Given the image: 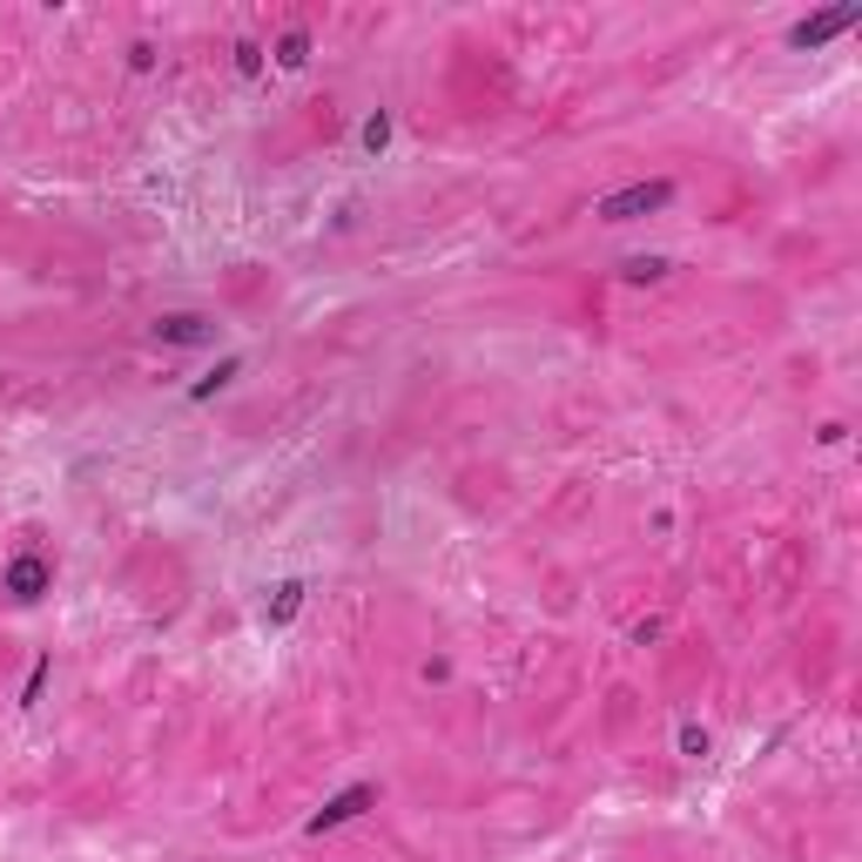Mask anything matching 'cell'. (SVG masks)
Wrapping results in <instances>:
<instances>
[{
    "label": "cell",
    "instance_id": "6da1fadb",
    "mask_svg": "<svg viewBox=\"0 0 862 862\" xmlns=\"http://www.w3.org/2000/svg\"><path fill=\"white\" fill-rule=\"evenodd\" d=\"M674 203V183L660 176V183H627V189H614V196H599V223H634V216H654V209H667Z\"/></svg>",
    "mask_w": 862,
    "mask_h": 862
},
{
    "label": "cell",
    "instance_id": "7a4b0ae2",
    "mask_svg": "<svg viewBox=\"0 0 862 862\" xmlns=\"http://www.w3.org/2000/svg\"><path fill=\"white\" fill-rule=\"evenodd\" d=\"M371 802H378V782H351V789H337V796L304 822V835H330V829H343V822H358Z\"/></svg>",
    "mask_w": 862,
    "mask_h": 862
},
{
    "label": "cell",
    "instance_id": "3957f363",
    "mask_svg": "<svg viewBox=\"0 0 862 862\" xmlns=\"http://www.w3.org/2000/svg\"><path fill=\"white\" fill-rule=\"evenodd\" d=\"M0 593L21 599V607H34L41 593H54V566L41 553H21V560H8V573H0Z\"/></svg>",
    "mask_w": 862,
    "mask_h": 862
},
{
    "label": "cell",
    "instance_id": "277c9868",
    "mask_svg": "<svg viewBox=\"0 0 862 862\" xmlns=\"http://www.w3.org/2000/svg\"><path fill=\"white\" fill-rule=\"evenodd\" d=\"M855 21H862V8H855V0H842V8H822V14H809V21H796V28H789V48H822V41L849 34Z\"/></svg>",
    "mask_w": 862,
    "mask_h": 862
},
{
    "label": "cell",
    "instance_id": "5b68a950",
    "mask_svg": "<svg viewBox=\"0 0 862 862\" xmlns=\"http://www.w3.org/2000/svg\"><path fill=\"white\" fill-rule=\"evenodd\" d=\"M155 337H162V343H216V324H209L203 310H176V317L155 324Z\"/></svg>",
    "mask_w": 862,
    "mask_h": 862
},
{
    "label": "cell",
    "instance_id": "8992f818",
    "mask_svg": "<svg viewBox=\"0 0 862 862\" xmlns=\"http://www.w3.org/2000/svg\"><path fill=\"white\" fill-rule=\"evenodd\" d=\"M304 593H310L304 579H277V586H270V607H264V627H270V634H284V627L297 620V607H304Z\"/></svg>",
    "mask_w": 862,
    "mask_h": 862
},
{
    "label": "cell",
    "instance_id": "52a82bcc",
    "mask_svg": "<svg viewBox=\"0 0 862 862\" xmlns=\"http://www.w3.org/2000/svg\"><path fill=\"white\" fill-rule=\"evenodd\" d=\"M620 270H627V284H660L667 277V256H627Z\"/></svg>",
    "mask_w": 862,
    "mask_h": 862
},
{
    "label": "cell",
    "instance_id": "ba28073f",
    "mask_svg": "<svg viewBox=\"0 0 862 862\" xmlns=\"http://www.w3.org/2000/svg\"><path fill=\"white\" fill-rule=\"evenodd\" d=\"M236 371H243V358H223V365H216L209 378H196V391H189V398H196V404H203V398H216V391H223V384H229Z\"/></svg>",
    "mask_w": 862,
    "mask_h": 862
},
{
    "label": "cell",
    "instance_id": "9c48e42d",
    "mask_svg": "<svg viewBox=\"0 0 862 862\" xmlns=\"http://www.w3.org/2000/svg\"><path fill=\"white\" fill-rule=\"evenodd\" d=\"M48 674H54V660L41 654V660H34V674H28V687H21V708H41V695H48Z\"/></svg>",
    "mask_w": 862,
    "mask_h": 862
},
{
    "label": "cell",
    "instance_id": "30bf717a",
    "mask_svg": "<svg viewBox=\"0 0 862 862\" xmlns=\"http://www.w3.org/2000/svg\"><path fill=\"white\" fill-rule=\"evenodd\" d=\"M304 54H310V34H304V28H290V34L277 41V61H284V68H304Z\"/></svg>",
    "mask_w": 862,
    "mask_h": 862
},
{
    "label": "cell",
    "instance_id": "8fae6325",
    "mask_svg": "<svg viewBox=\"0 0 862 862\" xmlns=\"http://www.w3.org/2000/svg\"><path fill=\"white\" fill-rule=\"evenodd\" d=\"M708 748H715V741H708V728H701V721H680V755H695V761H701Z\"/></svg>",
    "mask_w": 862,
    "mask_h": 862
},
{
    "label": "cell",
    "instance_id": "7c38bea8",
    "mask_svg": "<svg viewBox=\"0 0 862 862\" xmlns=\"http://www.w3.org/2000/svg\"><path fill=\"white\" fill-rule=\"evenodd\" d=\"M384 142H391V115H371L365 122V148H384Z\"/></svg>",
    "mask_w": 862,
    "mask_h": 862
},
{
    "label": "cell",
    "instance_id": "4fadbf2b",
    "mask_svg": "<svg viewBox=\"0 0 862 862\" xmlns=\"http://www.w3.org/2000/svg\"><path fill=\"white\" fill-rule=\"evenodd\" d=\"M236 68L256 74V68H264V48H256V41H236Z\"/></svg>",
    "mask_w": 862,
    "mask_h": 862
}]
</instances>
